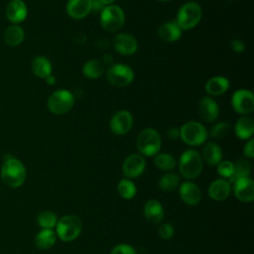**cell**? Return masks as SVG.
<instances>
[{"label": "cell", "mask_w": 254, "mask_h": 254, "mask_svg": "<svg viewBox=\"0 0 254 254\" xmlns=\"http://www.w3.org/2000/svg\"><path fill=\"white\" fill-rule=\"evenodd\" d=\"M0 176L2 182L13 189L21 187L27 178V171L24 164L13 157L6 159L1 167Z\"/></svg>", "instance_id": "6da1fadb"}, {"label": "cell", "mask_w": 254, "mask_h": 254, "mask_svg": "<svg viewBox=\"0 0 254 254\" xmlns=\"http://www.w3.org/2000/svg\"><path fill=\"white\" fill-rule=\"evenodd\" d=\"M203 161L199 153L192 149H188L182 153L179 159V170L181 175L187 180L196 179L202 172Z\"/></svg>", "instance_id": "7a4b0ae2"}, {"label": "cell", "mask_w": 254, "mask_h": 254, "mask_svg": "<svg viewBox=\"0 0 254 254\" xmlns=\"http://www.w3.org/2000/svg\"><path fill=\"white\" fill-rule=\"evenodd\" d=\"M82 230L80 218L74 214H67L61 217L56 225V234L64 242L75 240Z\"/></svg>", "instance_id": "3957f363"}, {"label": "cell", "mask_w": 254, "mask_h": 254, "mask_svg": "<svg viewBox=\"0 0 254 254\" xmlns=\"http://www.w3.org/2000/svg\"><path fill=\"white\" fill-rule=\"evenodd\" d=\"M136 146L140 155L155 157L160 152L162 146L160 134L154 128H145L139 133Z\"/></svg>", "instance_id": "277c9868"}, {"label": "cell", "mask_w": 254, "mask_h": 254, "mask_svg": "<svg viewBox=\"0 0 254 254\" xmlns=\"http://www.w3.org/2000/svg\"><path fill=\"white\" fill-rule=\"evenodd\" d=\"M208 132L203 124L197 121H189L180 128V138L190 146H199L205 143Z\"/></svg>", "instance_id": "5b68a950"}, {"label": "cell", "mask_w": 254, "mask_h": 254, "mask_svg": "<svg viewBox=\"0 0 254 254\" xmlns=\"http://www.w3.org/2000/svg\"><path fill=\"white\" fill-rule=\"evenodd\" d=\"M201 16L202 12L200 6L195 2H188L179 9L176 23L182 31L190 30L199 23Z\"/></svg>", "instance_id": "8992f818"}, {"label": "cell", "mask_w": 254, "mask_h": 254, "mask_svg": "<svg viewBox=\"0 0 254 254\" xmlns=\"http://www.w3.org/2000/svg\"><path fill=\"white\" fill-rule=\"evenodd\" d=\"M100 25L107 32H116L125 23V14L122 8L117 5H107L99 14Z\"/></svg>", "instance_id": "52a82bcc"}, {"label": "cell", "mask_w": 254, "mask_h": 254, "mask_svg": "<svg viewBox=\"0 0 254 254\" xmlns=\"http://www.w3.org/2000/svg\"><path fill=\"white\" fill-rule=\"evenodd\" d=\"M74 104V95L67 89H58L48 98V109L56 115L67 113Z\"/></svg>", "instance_id": "ba28073f"}, {"label": "cell", "mask_w": 254, "mask_h": 254, "mask_svg": "<svg viewBox=\"0 0 254 254\" xmlns=\"http://www.w3.org/2000/svg\"><path fill=\"white\" fill-rule=\"evenodd\" d=\"M133 69L124 64H113L106 70V78L114 86L123 87L129 85L134 79Z\"/></svg>", "instance_id": "9c48e42d"}, {"label": "cell", "mask_w": 254, "mask_h": 254, "mask_svg": "<svg viewBox=\"0 0 254 254\" xmlns=\"http://www.w3.org/2000/svg\"><path fill=\"white\" fill-rule=\"evenodd\" d=\"M231 105L235 112L248 115L254 110V95L249 89H237L231 98Z\"/></svg>", "instance_id": "30bf717a"}, {"label": "cell", "mask_w": 254, "mask_h": 254, "mask_svg": "<svg viewBox=\"0 0 254 254\" xmlns=\"http://www.w3.org/2000/svg\"><path fill=\"white\" fill-rule=\"evenodd\" d=\"M146 169L144 156L140 154L129 155L122 164V172L126 179H136L140 177Z\"/></svg>", "instance_id": "8fae6325"}, {"label": "cell", "mask_w": 254, "mask_h": 254, "mask_svg": "<svg viewBox=\"0 0 254 254\" xmlns=\"http://www.w3.org/2000/svg\"><path fill=\"white\" fill-rule=\"evenodd\" d=\"M133 126V116L128 110L117 111L109 122L110 130L115 135H125L127 134Z\"/></svg>", "instance_id": "7c38bea8"}, {"label": "cell", "mask_w": 254, "mask_h": 254, "mask_svg": "<svg viewBox=\"0 0 254 254\" xmlns=\"http://www.w3.org/2000/svg\"><path fill=\"white\" fill-rule=\"evenodd\" d=\"M114 50L122 56H132L137 52V40L128 33H119L113 39Z\"/></svg>", "instance_id": "4fadbf2b"}, {"label": "cell", "mask_w": 254, "mask_h": 254, "mask_svg": "<svg viewBox=\"0 0 254 254\" xmlns=\"http://www.w3.org/2000/svg\"><path fill=\"white\" fill-rule=\"evenodd\" d=\"M233 192L235 197L242 202L254 200V182L249 177L241 178L233 183Z\"/></svg>", "instance_id": "5bb4252c"}, {"label": "cell", "mask_w": 254, "mask_h": 254, "mask_svg": "<svg viewBox=\"0 0 254 254\" xmlns=\"http://www.w3.org/2000/svg\"><path fill=\"white\" fill-rule=\"evenodd\" d=\"M179 194L181 199L188 205H195L201 199V190L199 187L190 181H186L179 186Z\"/></svg>", "instance_id": "9a60e30c"}, {"label": "cell", "mask_w": 254, "mask_h": 254, "mask_svg": "<svg viewBox=\"0 0 254 254\" xmlns=\"http://www.w3.org/2000/svg\"><path fill=\"white\" fill-rule=\"evenodd\" d=\"M198 112L203 121L212 123L218 118L219 108L217 102L210 96H204L198 104Z\"/></svg>", "instance_id": "2e32d148"}, {"label": "cell", "mask_w": 254, "mask_h": 254, "mask_svg": "<svg viewBox=\"0 0 254 254\" xmlns=\"http://www.w3.org/2000/svg\"><path fill=\"white\" fill-rule=\"evenodd\" d=\"M66 13L74 20L84 19L91 13V0H68Z\"/></svg>", "instance_id": "e0dca14e"}, {"label": "cell", "mask_w": 254, "mask_h": 254, "mask_svg": "<svg viewBox=\"0 0 254 254\" xmlns=\"http://www.w3.org/2000/svg\"><path fill=\"white\" fill-rule=\"evenodd\" d=\"M28 16V8L23 0H11L6 7L7 19L15 25L23 22Z\"/></svg>", "instance_id": "ac0fdd59"}, {"label": "cell", "mask_w": 254, "mask_h": 254, "mask_svg": "<svg viewBox=\"0 0 254 254\" xmlns=\"http://www.w3.org/2000/svg\"><path fill=\"white\" fill-rule=\"evenodd\" d=\"M231 192L230 183L225 179H217L208 187V194L211 199L216 201L225 200Z\"/></svg>", "instance_id": "d6986e66"}, {"label": "cell", "mask_w": 254, "mask_h": 254, "mask_svg": "<svg viewBox=\"0 0 254 254\" xmlns=\"http://www.w3.org/2000/svg\"><path fill=\"white\" fill-rule=\"evenodd\" d=\"M145 218L154 224L160 223L165 217V210L162 203L157 199H149L143 208Z\"/></svg>", "instance_id": "ffe728a7"}, {"label": "cell", "mask_w": 254, "mask_h": 254, "mask_svg": "<svg viewBox=\"0 0 254 254\" xmlns=\"http://www.w3.org/2000/svg\"><path fill=\"white\" fill-rule=\"evenodd\" d=\"M157 34L158 37L164 42L173 43L181 38L182 29L176 22H166L158 28Z\"/></svg>", "instance_id": "44dd1931"}, {"label": "cell", "mask_w": 254, "mask_h": 254, "mask_svg": "<svg viewBox=\"0 0 254 254\" xmlns=\"http://www.w3.org/2000/svg\"><path fill=\"white\" fill-rule=\"evenodd\" d=\"M234 133L241 140H249L254 133L253 119L247 115L241 116L234 125Z\"/></svg>", "instance_id": "7402d4cb"}, {"label": "cell", "mask_w": 254, "mask_h": 254, "mask_svg": "<svg viewBox=\"0 0 254 254\" xmlns=\"http://www.w3.org/2000/svg\"><path fill=\"white\" fill-rule=\"evenodd\" d=\"M229 88V80L222 76V75H216L211 78H209L204 86V89L207 94L212 96H218L227 91Z\"/></svg>", "instance_id": "603a6c76"}, {"label": "cell", "mask_w": 254, "mask_h": 254, "mask_svg": "<svg viewBox=\"0 0 254 254\" xmlns=\"http://www.w3.org/2000/svg\"><path fill=\"white\" fill-rule=\"evenodd\" d=\"M201 159L209 166H217V164L222 161V151L220 147L214 142L205 143L202 149Z\"/></svg>", "instance_id": "cb8c5ba5"}, {"label": "cell", "mask_w": 254, "mask_h": 254, "mask_svg": "<svg viewBox=\"0 0 254 254\" xmlns=\"http://www.w3.org/2000/svg\"><path fill=\"white\" fill-rule=\"evenodd\" d=\"M57 234L53 229H42L35 236V245L37 248L47 250L52 248L57 241Z\"/></svg>", "instance_id": "d4e9b609"}, {"label": "cell", "mask_w": 254, "mask_h": 254, "mask_svg": "<svg viewBox=\"0 0 254 254\" xmlns=\"http://www.w3.org/2000/svg\"><path fill=\"white\" fill-rule=\"evenodd\" d=\"M31 66L34 74L40 78L45 79L48 75L52 74V64L46 57L38 56L34 58Z\"/></svg>", "instance_id": "484cf974"}, {"label": "cell", "mask_w": 254, "mask_h": 254, "mask_svg": "<svg viewBox=\"0 0 254 254\" xmlns=\"http://www.w3.org/2000/svg\"><path fill=\"white\" fill-rule=\"evenodd\" d=\"M105 69V65L100 60L92 59L87 61L82 66V73L85 77L90 79H96L100 77Z\"/></svg>", "instance_id": "4316f807"}, {"label": "cell", "mask_w": 254, "mask_h": 254, "mask_svg": "<svg viewBox=\"0 0 254 254\" xmlns=\"http://www.w3.org/2000/svg\"><path fill=\"white\" fill-rule=\"evenodd\" d=\"M24 37H25L24 30L18 25L9 26L3 34L4 42L10 47L19 46L23 42Z\"/></svg>", "instance_id": "83f0119b"}, {"label": "cell", "mask_w": 254, "mask_h": 254, "mask_svg": "<svg viewBox=\"0 0 254 254\" xmlns=\"http://www.w3.org/2000/svg\"><path fill=\"white\" fill-rule=\"evenodd\" d=\"M233 176L228 180L230 184H232L234 181L241 179V178H246L249 177L251 173V165L250 163L245 160V159H239L235 163H233Z\"/></svg>", "instance_id": "f1b7e54d"}, {"label": "cell", "mask_w": 254, "mask_h": 254, "mask_svg": "<svg viewBox=\"0 0 254 254\" xmlns=\"http://www.w3.org/2000/svg\"><path fill=\"white\" fill-rule=\"evenodd\" d=\"M154 164L158 169L168 172L175 169L177 161L171 154L158 153L154 158Z\"/></svg>", "instance_id": "f546056e"}, {"label": "cell", "mask_w": 254, "mask_h": 254, "mask_svg": "<svg viewBox=\"0 0 254 254\" xmlns=\"http://www.w3.org/2000/svg\"><path fill=\"white\" fill-rule=\"evenodd\" d=\"M117 191L124 199H132L137 193V187L130 179H122L117 185Z\"/></svg>", "instance_id": "4dcf8cb0"}, {"label": "cell", "mask_w": 254, "mask_h": 254, "mask_svg": "<svg viewBox=\"0 0 254 254\" xmlns=\"http://www.w3.org/2000/svg\"><path fill=\"white\" fill-rule=\"evenodd\" d=\"M180 177L177 174L168 173L160 178L158 186L163 191H173L180 186Z\"/></svg>", "instance_id": "1f68e13d"}, {"label": "cell", "mask_w": 254, "mask_h": 254, "mask_svg": "<svg viewBox=\"0 0 254 254\" xmlns=\"http://www.w3.org/2000/svg\"><path fill=\"white\" fill-rule=\"evenodd\" d=\"M58 220L59 219L56 213L50 210L41 211L37 215V223L40 227H42V229H53L56 227Z\"/></svg>", "instance_id": "d6a6232c"}, {"label": "cell", "mask_w": 254, "mask_h": 254, "mask_svg": "<svg viewBox=\"0 0 254 254\" xmlns=\"http://www.w3.org/2000/svg\"><path fill=\"white\" fill-rule=\"evenodd\" d=\"M231 130V126L229 123L225 122V121H221V122H217L215 123L210 131H209V134L211 137L213 138H216V139H221V138H224L226 137L229 132Z\"/></svg>", "instance_id": "836d02e7"}, {"label": "cell", "mask_w": 254, "mask_h": 254, "mask_svg": "<svg viewBox=\"0 0 254 254\" xmlns=\"http://www.w3.org/2000/svg\"><path fill=\"white\" fill-rule=\"evenodd\" d=\"M233 163L230 161H220L217 164V173L221 177V179L229 180L233 176Z\"/></svg>", "instance_id": "e575fe53"}, {"label": "cell", "mask_w": 254, "mask_h": 254, "mask_svg": "<svg viewBox=\"0 0 254 254\" xmlns=\"http://www.w3.org/2000/svg\"><path fill=\"white\" fill-rule=\"evenodd\" d=\"M175 229L173 225L169 222H164L161 223L159 228H158V234L163 240H169L174 236Z\"/></svg>", "instance_id": "d590c367"}, {"label": "cell", "mask_w": 254, "mask_h": 254, "mask_svg": "<svg viewBox=\"0 0 254 254\" xmlns=\"http://www.w3.org/2000/svg\"><path fill=\"white\" fill-rule=\"evenodd\" d=\"M110 254H137V251L130 244L120 243L111 249Z\"/></svg>", "instance_id": "8d00e7d4"}, {"label": "cell", "mask_w": 254, "mask_h": 254, "mask_svg": "<svg viewBox=\"0 0 254 254\" xmlns=\"http://www.w3.org/2000/svg\"><path fill=\"white\" fill-rule=\"evenodd\" d=\"M243 154L245 157L252 159L254 157V140L249 139L243 147Z\"/></svg>", "instance_id": "74e56055"}, {"label": "cell", "mask_w": 254, "mask_h": 254, "mask_svg": "<svg viewBox=\"0 0 254 254\" xmlns=\"http://www.w3.org/2000/svg\"><path fill=\"white\" fill-rule=\"evenodd\" d=\"M231 48H232V50H233L235 53L241 54V53H243L244 50H245V45H244V43H243L241 40H239V39H234V40L231 42Z\"/></svg>", "instance_id": "f35d334b"}, {"label": "cell", "mask_w": 254, "mask_h": 254, "mask_svg": "<svg viewBox=\"0 0 254 254\" xmlns=\"http://www.w3.org/2000/svg\"><path fill=\"white\" fill-rule=\"evenodd\" d=\"M104 7H105V5H103L99 0H91V12L92 13L100 14Z\"/></svg>", "instance_id": "ab89813d"}, {"label": "cell", "mask_w": 254, "mask_h": 254, "mask_svg": "<svg viewBox=\"0 0 254 254\" xmlns=\"http://www.w3.org/2000/svg\"><path fill=\"white\" fill-rule=\"evenodd\" d=\"M167 135L171 140H176L180 138V129H178L177 127H171L168 129Z\"/></svg>", "instance_id": "60d3db41"}, {"label": "cell", "mask_w": 254, "mask_h": 254, "mask_svg": "<svg viewBox=\"0 0 254 254\" xmlns=\"http://www.w3.org/2000/svg\"><path fill=\"white\" fill-rule=\"evenodd\" d=\"M112 57L109 55V54H105L104 56H103V61H102V63L104 64V65H111V64H112Z\"/></svg>", "instance_id": "b9f144b4"}, {"label": "cell", "mask_w": 254, "mask_h": 254, "mask_svg": "<svg viewBox=\"0 0 254 254\" xmlns=\"http://www.w3.org/2000/svg\"><path fill=\"white\" fill-rule=\"evenodd\" d=\"M46 82L49 84V85H54L56 83V77L53 75V74H50L48 75L46 78H45Z\"/></svg>", "instance_id": "7bdbcfd3"}, {"label": "cell", "mask_w": 254, "mask_h": 254, "mask_svg": "<svg viewBox=\"0 0 254 254\" xmlns=\"http://www.w3.org/2000/svg\"><path fill=\"white\" fill-rule=\"evenodd\" d=\"M103 5L107 6V5H112L116 0H99Z\"/></svg>", "instance_id": "ee69618b"}, {"label": "cell", "mask_w": 254, "mask_h": 254, "mask_svg": "<svg viewBox=\"0 0 254 254\" xmlns=\"http://www.w3.org/2000/svg\"><path fill=\"white\" fill-rule=\"evenodd\" d=\"M158 1H160V2H169L171 0H158Z\"/></svg>", "instance_id": "f6af8a7d"}]
</instances>
